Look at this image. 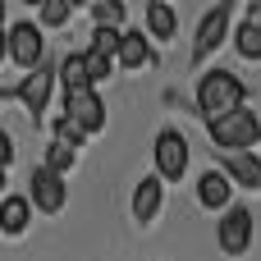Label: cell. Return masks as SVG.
Instances as JSON below:
<instances>
[{
    "label": "cell",
    "instance_id": "obj_10",
    "mask_svg": "<svg viewBox=\"0 0 261 261\" xmlns=\"http://www.w3.org/2000/svg\"><path fill=\"white\" fill-rule=\"evenodd\" d=\"M197 206L202 211H229V197H234V184L220 174V170H202L197 174V188H193Z\"/></svg>",
    "mask_w": 261,
    "mask_h": 261
},
{
    "label": "cell",
    "instance_id": "obj_17",
    "mask_svg": "<svg viewBox=\"0 0 261 261\" xmlns=\"http://www.w3.org/2000/svg\"><path fill=\"white\" fill-rule=\"evenodd\" d=\"M124 18H128V5H119V0H96V5H92V23H96V28L124 32Z\"/></svg>",
    "mask_w": 261,
    "mask_h": 261
},
{
    "label": "cell",
    "instance_id": "obj_9",
    "mask_svg": "<svg viewBox=\"0 0 261 261\" xmlns=\"http://www.w3.org/2000/svg\"><path fill=\"white\" fill-rule=\"evenodd\" d=\"M28 202H32L37 211H46V216H60V211H64V202H69L64 179L37 165V170H32V179H28Z\"/></svg>",
    "mask_w": 261,
    "mask_h": 261
},
{
    "label": "cell",
    "instance_id": "obj_26",
    "mask_svg": "<svg viewBox=\"0 0 261 261\" xmlns=\"http://www.w3.org/2000/svg\"><path fill=\"white\" fill-rule=\"evenodd\" d=\"M0 60H5V28H0Z\"/></svg>",
    "mask_w": 261,
    "mask_h": 261
},
{
    "label": "cell",
    "instance_id": "obj_13",
    "mask_svg": "<svg viewBox=\"0 0 261 261\" xmlns=\"http://www.w3.org/2000/svg\"><path fill=\"white\" fill-rule=\"evenodd\" d=\"M28 225H32V202L18 197V193H5V202H0V234L18 239V234H28Z\"/></svg>",
    "mask_w": 261,
    "mask_h": 261
},
{
    "label": "cell",
    "instance_id": "obj_16",
    "mask_svg": "<svg viewBox=\"0 0 261 261\" xmlns=\"http://www.w3.org/2000/svg\"><path fill=\"white\" fill-rule=\"evenodd\" d=\"M174 28H179V14H174L170 5H161V0H151V5H147V32L161 37V41H170Z\"/></svg>",
    "mask_w": 261,
    "mask_h": 261
},
{
    "label": "cell",
    "instance_id": "obj_28",
    "mask_svg": "<svg viewBox=\"0 0 261 261\" xmlns=\"http://www.w3.org/2000/svg\"><path fill=\"white\" fill-rule=\"evenodd\" d=\"M0 23H5V5H0Z\"/></svg>",
    "mask_w": 261,
    "mask_h": 261
},
{
    "label": "cell",
    "instance_id": "obj_5",
    "mask_svg": "<svg viewBox=\"0 0 261 261\" xmlns=\"http://www.w3.org/2000/svg\"><path fill=\"white\" fill-rule=\"evenodd\" d=\"M55 83H60V73H55V60H41L23 83H18V101H23V110L41 124V115H46V101H50V92H55Z\"/></svg>",
    "mask_w": 261,
    "mask_h": 261
},
{
    "label": "cell",
    "instance_id": "obj_20",
    "mask_svg": "<svg viewBox=\"0 0 261 261\" xmlns=\"http://www.w3.org/2000/svg\"><path fill=\"white\" fill-rule=\"evenodd\" d=\"M234 46H239V55L243 60H261V28L257 23H239V32H234Z\"/></svg>",
    "mask_w": 261,
    "mask_h": 261
},
{
    "label": "cell",
    "instance_id": "obj_18",
    "mask_svg": "<svg viewBox=\"0 0 261 261\" xmlns=\"http://www.w3.org/2000/svg\"><path fill=\"white\" fill-rule=\"evenodd\" d=\"M119 41H124V32H115V28H92V55H101V60H119Z\"/></svg>",
    "mask_w": 261,
    "mask_h": 261
},
{
    "label": "cell",
    "instance_id": "obj_22",
    "mask_svg": "<svg viewBox=\"0 0 261 261\" xmlns=\"http://www.w3.org/2000/svg\"><path fill=\"white\" fill-rule=\"evenodd\" d=\"M55 142H64V147H73V151H78V147L87 142V133H83L73 119H64V115H60V119H55Z\"/></svg>",
    "mask_w": 261,
    "mask_h": 261
},
{
    "label": "cell",
    "instance_id": "obj_15",
    "mask_svg": "<svg viewBox=\"0 0 261 261\" xmlns=\"http://www.w3.org/2000/svg\"><path fill=\"white\" fill-rule=\"evenodd\" d=\"M119 64H124V69H142V64H151L147 32H133V28H124V41H119Z\"/></svg>",
    "mask_w": 261,
    "mask_h": 261
},
{
    "label": "cell",
    "instance_id": "obj_8",
    "mask_svg": "<svg viewBox=\"0 0 261 261\" xmlns=\"http://www.w3.org/2000/svg\"><path fill=\"white\" fill-rule=\"evenodd\" d=\"M64 119H73L87 138L101 133V128H106V101L96 96V87H87V92H69V96H64Z\"/></svg>",
    "mask_w": 261,
    "mask_h": 261
},
{
    "label": "cell",
    "instance_id": "obj_19",
    "mask_svg": "<svg viewBox=\"0 0 261 261\" xmlns=\"http://www.w3.org/2000/svg\"><path fill=\"white\" fill-rule=\"evenodd\" d=\"M73 161H78V151H73V147H64V142H50V147H46V161H41V170H50V174H60V179H64V174L73 170Z\"/></svg>",
    "mask_w": 261,
    "mask_h": 261
},
{
    "label": "cell",
    "instance_id": "obj_4",
    "mask_svg": "<svg viewBox=\"0 0 261 261\" xmlns=\"http://www.w3.org/2000/svg\"><path fill=\"white\" fill-rule=\"evenodd\" d=\"M41 50H46V41H41V28L37 23L18 18L14 28H5V60H14L18 69H37L41 64Z\"/></svg>",
    "mask_w": 261,
    "mask_h": 261
},
{
    "label": "cell",
    "instance_id": "obj_1",
    "mask_svg": "<svg viewBox=\"0 0 261 261\" xmlns=\"http://www.w3.org/2000/svg\"><path fill=\"white\" fill-rule=\"evenodd\" d=\"M243 101H248V83H243L239 73H229V69H206V73L197 78V110H202L206 124L220 119V115H229V110H243Z\"/></svg>",
    "mask_w": 261,
    "mask_h": 261
},
{
    "label": "cell",
    "instance_id": "obj_3",
    "mask_svg": "<svg viewBox=\"0 0 261 261\" xmlns=\"http://www.w3.org/2000/svg\"><path fill=\"white\" fill-rule=\"evenodd\" d=\"M151 156H156V179H161V184H174V179L188 174V142H184L179 128H161Z\"/></svg>",
    "mask_w": 261,
    "mask_h": 261
},
{
    "label": "cell",
    "instance_id": "obj_14",
    "mask_svg": "<svg viewBox=\"0 0 261 261\" xmlns=\"http://www.w3.org/2000/svg\"><path fill=\"white\" fill-rule=\"evenodd\" d=\"M55 73H60V87H64V96H69V92H87V87H92V78H87V60H83V50H73V55H64Z\"/></svg>",
    "mask_w": 261,
    "mask_h": 261
},
{
    "label": "cell",
    "instance_id": "obj_6",
    "mask_svg": "<svg viewBox=\"0 0 261 261\" xmlns=\"http://www.w3.org/2000/svg\"><path fill=\"white\" fill-rule=\"evenodd\" d=\"M229 18H234V5H229V0H220L216 9H206V14H202L197 37H193V60H197V64H202V60H206V55L229 37Z\"/></svg>",
    "mask_w": 261,
    "mask_h": 261
},
{
    "label": "cell",
    "instance_id": "obj_27",
    "mask_svg": "<svg viewBox=\"0 0 261 261\" xmlns=\"http://www.w3.org/2000/svg\"><path fill=\"white\" fill-rule=\"evenodd\" d=\"M5 184H9V179H5V170H0V193H5Z\"/></svg>",
    "mask_w": 261,
    "mask_h": 261
},
{
    "label": "cell",
    "instance_id": "obj_23",
    "mask_svg": "<svg viewBox=\"0 0 261 261\" xmlns=\"http://www.w3.org/2000/svg\"><path fill=\"white\" fill-rule=\"evenodd\" d=\"M83 60H87V78H92V87H96V83H106V78H110V69H115L110 60H101V55H92V50H83Z\"/></svg>",
    "mask_w": 261,
    "mask_h": 261
},
{
    "label": "cell",
    "instance_id": "obj_11",
    "mask_svg": "<svg viewBox=\"0 0 261 261\" xmlns=\"http://www.w3.org/2000/svg\"><path fill=\"white\" fill-rule=\"evenodd\" d=\"M161 206H165V184H161L156 174L138 179V188H133V220H138V225H151V220L161 216Z\"/></svg>",
    "mask_w": 261,
    "mask_h": 261
},
{
    "label": "cell",
    "instance_id": "obj_2",
    "mask_svg": "<svg viewBox=\"0 0 261 261\" xmlns=\"http://www.w3.org/2000/svg\"><path fill=\"white\" fill-rule=\"evenodd\" d=\"M206 133H211V142H216L225 156H239V151L257 147V138H261V119L252 115V110H229V115L211 119V124H206Z\"/></svg>",
    "mask_w": 261,
    "mask_h": 261
},
{
    "label": "cell",
    "instance_id": "obj_21",
    "mask_svg": "<svg viewBox=\"0 0 261 261\" xmlns=\"http://www.w3.org/2000/svg\"><path fill=\"white\" fill-rule=\"evenodd\" d=\"M41 28H60V23H69V14H73V5L69 0H41Z\"/></svg>",
    "mask_w": 261,
    "mask_h": 261
},
{
    "label": "cell",
    "instance_id": "obj_25",
    "mask_svg": "<svg viewBox=\"0 0 261 261\" xmlns=\"http://www.w3.org/2000/svg\"><path fill=\"white\" fill-rule=\"evenodd\" d=\"M248 23H257V28H261V0H252V9H248Z\"/></svg>",
    "mask_w": 261,
    "mask_h": 261
},
{
    "label": "cell",
    "instance_id": "obj_24",
    "mask_svg": "<svg viewBox=\"0 0 261 261\" xmlns=\"http://www.w3.org/2000/svg\"><path fill=\"white\" fill-rule=\"evenodd\" d=\"M14 156H18V151H14V138L0 128V170H9V165H14Z\"/></svg>",
    "mask_w": 261,
    "mask_h": 261
},
{
    "label": "cell",
    "instance_id": "obj_12",
    "mask_svg": "<svg viewBox=\"0 0 261 261\" xmlns=\"http://www.w3.org/2000/svg\"><path fill=\"white\" fill-rule=\"evenodd\" d=\"M220 174H225L229 184H239V188H252V193H261V156H252V151L225 156Z\"/></svg>",
    "mask_w": 261,
    "mask_h": 261
},
{
    "label": "cell",
    "instance_id": "obj_7",
    "mask_svg": "<svg viewBox=\"0 0 261 261\" xmlns=\"http://www.w3.org/2000/svg\"><path fill=\"white\" fill-rule=\"evenodd\" d=\"M216 243H220L225 257H243V252L252 248V211L229 206V211L220 216V225H216Z\"/></svg>",
    "mask_w": 261,
    "mask_h": 261
}]
</instances>
